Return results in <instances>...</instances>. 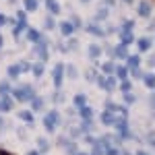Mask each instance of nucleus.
<instances>
[{"mask_svg": "<svg viewBox=\"0 0 155 155\" xmlns=\"http://www.w3.org/2000/svg\"><path fill=\"white\" fill-rule=\"evenodd\" d=\"M12 95H15L17 101H27V99H33V97H35V91H33L31 85H27V87H19V89H15Z\"/></svg>", "mask_w": 155, "mask_h": 155, "instance_id": "nucleus-1", "label": "nucleus"}, {"mask_svg": "<svg viewBox=\"0 0 155 155\" xmlns=\"http://www.w3.org/2000/svg\"><path fill=\"white\" fill-rule=\"evenodd\" d=\"M114 126H116V130H118L120 139H132L130 130H128V122H126V118H120L114 122Z\"/></svg>", "mask_w": 155, "mask_h": 155, "instance_id": "nucleus-2", "label": "nucleus"}, {"mask_svg": "<svg viewBox=\"0 0 155 155\" xmlns=\"http://www.w3.org/2000/svg\"><path fill=\"white\" fill-rule=\"evenodd\" d=\"M58 122H60L58 112H50V114H46V116H44V126H46L50 132L56 130V124H58Z\"/></svg>", "mask_w": 155, "mask_h": 155, "instance_id": "nucleus-3", "label": "nucleus"}, {"mask_svg": "<svg viewBox=\"0 0 155 155\" xmlns=\"http://www.w3.org/2000/svg\"><path fill=\"white\" fill-rule=\"evenodd\" d=\"M151 11H153V6H151V2L149 0H141L139 4H137V15L139 17H151Z\"/></svg>", "mask_w": 155, "mask_h": 155, "instance_id": "nucleus-4", "label": "nucleus"}, {"mask_svg": "<svg viewBox=\"0 0 155 155\" xmlns=\"http://www.w3.org/2000/svg\"><path fill=\"white\" fill-rule=\"evenodd\" d=\"M83 29L87 31V33H91V35H95V37H106V31L99 27V25L93 21V23H87V25H83Z\"/></svg>", "mask_w": 155, "mask_h": 155, "instance_id": "nucleus-5", "label": "nucleus"}, {"mask_svg": "<svg viewBox=\"0 0 155 155\" xmlns=\"http://www.w3.org/2000/svg\"><path fill=\"white\" fill-rule=\"evenodd\" d=\"M64 79V64H56L54 66V87H60Z\"/></svg>", "mask_w": 155, "mask_h": 155, "instance_id": "nucleus-6", "label": "nucleus"}, {"mask_svg": "<svg viewBox=\"0 0 155 155\" xmlns=\"http://www.w3.org/2000/svg\"><path fill=\"white\" fill-rule=\"evenodd\" d=\"M58 29H60V33H62L64 37H71L72 33H74V27H72L71 21H62V23L58 25Z\"/></svg>", "mask_w": 155, "mask_h": 155, "instance_id": "nucleus-7", "label": "nucleus"}, {"mask_svg": "<svg viewBox=\"0 0 155 155\" xmlns=\"http://www.w3.org/2000/svg\"><path fill=\"white\" fill-rule=\"evenodd\" d=\"M118 35H120V44H124V46H130V44L137 41L134 35H132V31H118Z\"/></svg>", "mask_w": 155, "mask_h": 155, "instance_id": "nucleus-8", "label": "nucleus"}, {"mask_svg": "<svg viewBox=\"0 0 155 155\" xmlns=\"http://www.w3.org/2000/svg\"><path fill=\"white\" fill-rule=\"evenodd\" d=\"M25 33H27V39H29V41H33V44L41 41V33H39L37 29H33V27H27V29H25Z\"/></svg>", "mask_w": 155, "mask_h": 155, "instance_id": "nucleus-9", "label": "nucleus"}, {"mask_svg": "<svg viewBox=\"0 0 155 155\" xmlns=\"http://www.w3.org/2000/svg\"><path fill=\"white\" fill-rule=\"evenodd\" d=\"M128 56V46H124V44H118L116 50H114V58H120V60H126Z\"/></svg>", "mask_w": 155, "mask_h": 155, "instance_id": "nucleus-10", "label": "nucleus"}, {"mask_svg": "<svg viewBox=\"0 0 155 155\" xmlns=\"http://www.w3.org/2000/svg\"><path fill=\"white\" fill-rule=\"evenodd\" d=\"M139 64H141V56L139 54H128L126 56V66L128 68H139Z\"/></svg>", "mask_w": 155, "mask_h": 155, "instance_id": "nucleus-11", "label": "nucleus"}, {"mask_svg": "<svg viewBox=\"0 0 155 155\" xmlns=\"http://www.w3.org/2000/svg\"><path fill=\"white\" fill-rule=\"evenodd\" d=\"M137 48H139V52H149L151 39H149V37H139V39H137Z\"/></svg>", "mask_w": 155, "mask_h": 155, "instance_id": "nucleus-12", "label": "nucleus"}, {"mask_svg": "<svg viewBox=\"0 0 155 155\" xmlns=\"http://www.w3.org/2000/svg\"><path fill=\"white\" fill-rule=\"evenodd\" d=\"M114 122H116V118H114V112H104L101 114V124L104 126H114Z\"/></svg>", "mask_w": 155, "mask_h": 155, "instance_id": "nucleus-13", "label": "nucleus"}, {"mask_svg": "<svg viewBox=\"0 0 155 155\" xmlns=\"http://www.w3.org/2000/svg\"><path fill=\"white\" fill-rule=\"evenodd\" d=\"M44 4L48 6V11H50L52 17H54V15H60V4L56 2V0H44Z\"/></svg>", "mask_w": 155, "mask_h": 155, "instance_id": "nucleus-14", "label": "nucleus"}, {"mask_svg": "<svg viewBox=\"0 0 155 155\" xmlns=\"http://www.w3.org/2000/svg\"><path fill=\"white\" fill-rule=\"evenodd\" d=\"M87 54H89V58H91V60H97L99 56H101V48H99L97 44H91V46L87 48Z\"/></svg>", "mask_w": 155, "mask_h": 155, "instance_id": "nucleus-15", "label": "nucleus"}, {"mask_svg": "<svg viewBox=\"0 0 155 155\" xmlns=\"http://www.w3.org/2000/svg\"><path fill=\"white\" fill-rule=\"evenodd\" d=\"M128 74H130V68H128V66H116V79H118V81L128 79Z\"/></svg>", "mask_w": 155, "mask_h": 155, "instance_id": "nucleus-16", "label": "nucleus"}, {"mask_svg": "<svg viewBox=\"0 0 155 155\" xmlns=\"http://www.w3.org/2000/svg\"><path fill=\"white\" fill-rule=\"evenodd\" d=\"M12 107V99L8 95H0V112H8Z\"/></svg>", "mask_w": 155, "mask_h": 155, "instance_id": "nucleus-17", "label": "nucleus"}, {"mask_svg": "<svg viewBox=\"0 0 155 155\" xmlns=\"http://www.w3.org/2000/svg\"><path fill=\"white\" fill-rule=\"evenodd\" d=\"M23 6L27 12H35L39 8V0H23Z\"/></svg>", "mask_w": 155, "mask_h": 155, "instance_id": "nucleus-18", "label": "nucleus"}, {"mask_svg": "<svg viewBox=\"0 0 155 155\" xmlns=\"http://www.w3.org/2000/svg\"><path fill=\"white\" fill-rule=\"evenodd\" d=\"M107 6H101V8H99V11L95 12V17H93V21H95V23H99V21H106L107 19Z\"/></svg>", "mask_w": 155, "mask_h": 155, "instance_id": "nucleus-19", "label": "nucleus"}, {"mask_svg": "<svg viewBox=\"0 0 155 155\" xmlns=\"http://www.w3.org/2000/svg\"><path fill=\"white\" fill-rule=\"evenodd\" d=\"M27 27H29V25H27V21H19V23L15 25V29H12V35L19 37V35L25 31V29H27Z\"/></svg>", "mask_w": 155, "mask_h": 155, "instance_id": "nucleus-20", "label": "nucleus"}, {"mask_svg": "<svg viewBox=\"0 0 155 155\" xmlns=\"http://www.w3.org/2000/svg\"><path fill=\"white\" fill-rule=\"evenodd\" d=\"M143 83L149 87V89H155V74H151V72H145L143 74Z\"/></svg>", "mask_w": 155, "mask_h": 155, "instance_id": "nucleus-21", "label": "nucleus"}, {"mask_svg": "<svg viewBox=\"0 0 155 155\" xmlns=\"http://www.w3.org/2000/svg\"><path fill=\"white\" fill-rule=\"evenodd\" d=\"M101 72H104V74H114V72H116V64H114V62H104V64H101Z\"/></svg>", "mask_w": 155, "mask_h": 155, "instance_id": "nucleus-22", "label": "nucleus"}, {"mask_svg": "<svg viewBox=\"0 0 155 155\" xmlns=\"http://www.w3.org/2000/svg\"><path fill=\"white\" fill-rule=\"evenodd\" d=\"M104 155H120V149L116 145H104Z\"/></svg>", "mask_w": 155, "mask_h": 155, "instance_id": "nucleus-23", "label": "nucleus"}, {"mask_svg": "<svg viewBox=\"0 0 155 155\" xmlns=\"http://www.w3.org/2000/svg\"><path fill=\"white\" fill-rule=\"evenodd\" d=\"M79 114H81V118H93V110L89 106H81L79 107Z\"/></svg>", "mask_w": 155, "mask_h": 155, "instance_id": "nucleus-24", "label": "nucleus"}, {"mask_svg": "<svg viewBox=\"0 0 155 155\" xmlns=\"http://www.w3.org/2000/svg\"><path fill=\"white\" fill-rule=\"evenodd\" d=\"M19 74H21V66H19V64H12V66H8V77H11V79H17Z\"/></svg>", "mask_w": 155, "mask_h": 155, "instance_id": "nucleus-25", "label": "nucleus"}, {"mask_svg": "<svg viewBox=\"0 0 155 155\" xmlns=\"http://www.w3.org/2000/svg\"><path fill=\"white\" fill-rule=\"evenodd\" d=\"M120 91H122V93L132 91V83H130V81H126V79H124V81H120Z\"/></svg>", "mask_w": 155, "mask_h": 155, "instance_id": "nucleus-26", "label": "nucleus"}, {"mask_svg": "<svg viewBox=\"0 0 155 155\" xmlns=\"http://www.w3.org/2000/svg\"><path fill=\"white\" fill-rule=\"evenodd\" d=\"M31 71H33L35 77H41V74H44V62H37L35 66H31Z\"/></svg>", "mask_w": 155, "mask_h": 155, "instance_id": "nucleus-27", "label": "nucleus"}, {"mask_svg": "<svg viewBox=\"0 0 155 155\" xmlns=\"http://www.w3.org/2000/svg\"><path fill=\"white\" fill-rule=\"evenodd\" d=\"M132 27H134V21L132 19H126V21H122V29L120 31H132Z\"/></svg>", "mask_w": 155, "mask_h": 155, "instance_id": "nucleus-28", "label": "nucleus"}, {"mask_svg": "<svg viewBox=\"0 0 155 155\" xmlns=\"http://www.w3.org/2000/svg\"><path fill=\"white\" fill-rule=\"evenodd\" d=\"M71 23H72V27H74V29H83V21H81L77 15H72V17H71Z\"/></svg>", "mask_w": 155, "mask_h": 155, "instance_id": "nucleus-29", "label": "nucleus"}, {"mask_svg": "<svg viewBox=\"0 0 155 155\" xmlns=\"http://www.w3.org/2000/svg\"><path fill=\"white\" fill-rule=\"evenodd\" d=\"M85 77H87V81H89V83H93V81L97 79V71H91V68H89V71L85 72Z\"/></svg>", "mask_w": 155, "mask_h": 155, "instance_id": "nucleus-30", "label": "nucleus"}, {"mask_svg": "<svg viewBox=\"0 0 155 155\" xmlns=\"http://www.w3.org/2000/svg\"><path fill=\"white\" fill-rule=\"evenodd\" d=\"M74 106H77V107L85 106V95H83V93H79V95H74Z\"/></svg>", "mask_w": 155, "mask_h": 155, "instance_id": "nucleus-31", "label": "nucleus"}, {"mask_svg": "<svg viewBox=\"0 0 155 155\" xmlns=\"http://www.w3.org/2000/svg\"><path fill=\"white\" fill-rule=\"evenodd\" d=\"M11 91V85L8 83H0V95H6Z\"/></svg>", "mask_w": 155, "mask_h": 155, "instance_id": "nucleus-32", "label": "nucleus"}, {"mask_svg": "<svg viewBox=\"0 0 155 155\" xmlns=\"http://www.w3.org/2000/svg\"><path fill=\"white\" fill-rule=\"evenodd\" d=\"M44 25H46L48 29H54V27H56V23H54V19H52V17H46V19H44Z\"/></svg>", "mask_w": 155, "mask_h": 155, "instance_id": "nucleus-33", "label": "nucleus"}, {"mask_svg": "<svg viewBox=\"0 0 155 155\" xmlns=\"http://www.w3.org/2000/svg\"><path fill=\"white\" fill-rule=\"evenodd\" d=\"M124 101H126V104H134V101H137V97L128 91V93H124Z\"/></svg>", "mask_w": 155, "mask_h": 155, "instance_id": "nucleus-34", "label": "nucleus"}, {"mask_svg": "<svg viewBox=\"0 0 155 155\" xmlns=\"http://www.w3.org/2000/svg\"><path fill=\"white\" fill-rule=\"evenodd\" d=\"M31 104H33V110H39V107L44 106V101H41L39 97H33V99H31Z\"/></svg>", "mask_w": 155, "mask_h": 155, "instance_id": "nucleus-35", "label": "nucleus"}, {"mask_svg": "<svg viewBox=\"0 0 155 155\" xmlns=\"http://www.w3.org/2000/svg\"><path fill=\"white\" fill-rule=\"evenodd\" d=\"M116 107H118V106H116L114 101H110V99H106V110H107V112H116Z\"/></svg>", "mask_w": 155, "mask_h": 155, "instance_id": "nucleus-36", "label": "nucleus"}, {"mask_svg": "<svg viewBox=\"0 0 155 155\" xmlns=\"http://www.w3.org/2000/svg\"><path fill=\"white\" fill-rule=\"evenodd\" d=\"M130 74L134 77V79H143V72H141V68H130Z\"/></svg>", "mask_w": 155, "mask_h": 155, "instance_id": "nucleus-37", "label": "nucleus"}, {"mask_svg": "<svg viewBox=\"0 0 155 155\" xmlns=\"http://www.w3.org/2000/svg\"><path fill=\"white\" fill-rule=\"evenodd\" d=\"M21 118L27 120V122H33V116H31V112H21Z\"/></svg>", "mask_w": 155, "mask_h": 155, "instance_id": "nucleus-38", "label": "nucleus"}, {"mask_svg": "<svg viewBox=\"0 0 155 155\" xmlns=\"http://www.w3.org/2000/svg\"><path fill=\"white\" fill-rule=\"evenodd\" d=\"M37 145H39V149H41V151H48V141L39 139V141H37Z\"/></svg>", "mask_w": 155, "mask_h": 155, "instance_id": "nucleus-39", "label": "nucleus"}, {"mask_svg": "<svg viewBox=\"0 0 155 155\" xmlns=\"http://www.w3.org/2000/svg\"><path fill=\"white\" fill-rule=\"evenodd\" d=\"M68 50H74V48H79V41L77 39H68V46H66Z\"/></svg>", "mask_w": 155, "mask_h": 155, "instance_id": "nucleus-40", "label": "nucleus"}, {"mask_svg": "<svg viewBox=\"0 0 155 155\" xmlns=\"http://www.w3.org/2000/svg\"><path fill=\"white\" fill-rule=\"evenodd\" d=\"M66 72H68V77H71V79H74V77H77V68H74V66H68V68H66Z\"/></svg>", "mask_w": 155, "mask_h": 155, "instance_id": "nucleus-41", "label": "nucleus"}, {"mask_svg": "<svg viewBox=\"0 0 155 155\" xmlns=\"http://www.w3.org/2000/svg\"><path fill=\"white\" fill-rule=\"evenodd\" d=\"M17 19H19V21H27V19H25V11H17Z\"/></svg>", "mask_w": 155, "mask_h": 155, "instance_id": "nucleus-42", "label": "nucleus"}, {"mask_svg": "<svg viewBox=\"0 0 155 155\" xmlns=\"http://www.w3.org/2000/svg\"><path fill=\"white\" fill-rule=\"evenodd\" d=\"M147 64H149V66H153V68H155V54H151V56H149V62H147Z\"/></svg>", "mask_w": 155, "mask_h": 155, "instance_id": "nucleus-43", "label": "nucleus"}, {"mask_svg": "<svg viewBox=\"0 0 155 155\" xmlns=\"http://www.w3.org/2000/svg\"><path fill=\"white\" fill-rule=\"evenodd\" d=\"M8 23V19H6V17H4V15H0V27H4V25Z\"/></svg>", "mask_w": 155, "mask_h": 155, "instance_id": "nucleus-44", "label": "nucleus"}, {"mask_svg": "<svg viewBox=\"0 0 155 155\" xmlns=\"http://www.w3.org/2000/svg\"><path fill=\"white\" fill-rule=\"evenodd\" d=\"M116 4V0H104V6H114Z\"/></svg>", "mask_w": 155, "mask_h": 155, "instance_id": "nucleus-45", "label": "nucleus"}, {"mask_svg": "<svg viewBox=\"0 0 155 155\" xmlns=\"http://www.w3.org/2000/svg\"><path fill=\"white\" fill-rule=\"evenodd\" d=\"M149 31H155V21H151V25H149Z\"/></svg>", "mask_w": 155, "mask_h": 155, "instance_id": "nucleus-46", "label": "nucleus"}, {"mask_svg": "<svg viewBox=\"0 0 155 155\" xmlns=\"http://www.w3.org/2000/svg\"><path fill=\"white\" fill-rule=\"evenodd\" d=\"M120 155H132L130 151H120Z\"/></svg>", "mask_w": 155, "mask_h": 155, "instance_id": "nucleus-47", "label": "nucleus"}, {"mask_svg": "<svg viewBox=\"0 0 155 155\" xmlns=\"http://www.w3.org/2000/svg\"><path fill=\"white\" fill-rule=\"evenodd\" d=\"M122 2H126V4H132V2H134V0H122Z\"/></svg>", "mask_w": 155, "mask_h": 155, "instance_id": "nucleus-48", "label": "nucleus"}, {"mask_svg": "<svg viewBox=\"0 0 155 155\" xmlns=\"http://www.w3.org/2000/svg\"><path fill=\"white\" fill-rule=\"evenodd\" d=\"M137 155H149V153H145V151H139V153H137Z\"/></svg>", "mask_w": 155, "mask_h": 155, "instance_id": "nucleus-49", "label": "nucleus"}, {"mask_svg": "<svg viewBox=\"0 0 155 155\" xmlns=\"http://www.w3.org/2000/svg\"><path fill=\"white\" fill-rule=\"evenodd\" d=\"M81 2H83V4H87V2H91V0H81Z\"/></svg>", "mask_w": 155, "mask_h": 155, "instance_id": "nucleus-50", "label": "nucleus"}, {"mask_svg": "<svg viewBox=\"0 0 155 155\" xmlns=\"http://www.w3.org/2000/svg\"><path fill=\"white\" fill-rule=\"evenodd\" d=\"M77 155H87V153H77Z\"/></svg>", "mask_w": 155, "mask_h": 155, "instance_id": "nucleus-51", "label": "nucleus"}, {"mask_svg": "<svg viewBox=\"0 0 155 155\" xmlns=\"http://www.w3.org/2000/svg\"><path fill=\"white\" fill-rule=\"evenodd\" d=\"M0 46H2V37H0Z\"/></svg>", "mask_w": 155, "mask_h": 155, "instance_id": "nucleus-52", "label": "nucleus"}, {"mask_svg": "<svg viewBox=\"0 0 155 155\" xmlns=\"http://www.w3.org/2000/svg\"><path fill=\"white\" fill-rule=\"evenodd\" d=\"M0 155H2V151H0Z\"/></svg>", "mask_w": 155, "mask_h": 155, "instance_id": "nucleus-53", "label": "nucleus"}]
</instances>
